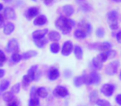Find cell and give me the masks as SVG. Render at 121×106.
<instances>
[{
	"label": "cell",
	"mask_w": 121,
	"mask_h": 106,
	"mask_svg": "<svg viewBox=\"0 0 121 106\" xmlns=\"http://www.w3.org/2000/svg\"><path fill=\"white\" fill-rule=\"evenodd\" d=\"M75 26V22L72 19L66 18V17H58V19L56 22V27L58 29H60L62 33L64 34H68L71 31L72 27Z\"/></svg>",
	"instance_id": "cell-1"
},
{
	"label": "cell",
	"mask_w": 121,
	"mask_h": 106,
	"mask_svg": "<svg viewBox=\"0 0 121 106\" xmlns=\"http://www.w3.org/2000/svg\"><path fill=\"white\" fill-rule=\"evenodd\" d=\"M119 62L118 61H111L105 68V73L108 76H114L117 73L118 67H119Z\"/></svg>",
	"instance_id": "cell-2"
},
{
	"label": "cell",
	"mask_w": 121,
	"mask_h": 106,
	"mask_svg": "<svg viewBox=\"0 0 121 106\" xmlns=\"http://www.w3.org/2000/svg\"><path fill=\"white\" fill-rule=\"evenodd\" d=\"M73 44L70 41H67V42H65L64 44L62 46V49H61V54L65 56H67L71 54L73 51Z\"/></svg>",
	"instance_id": "cell-3"
},
{
	"label": "cell",
	"mask_w": 121,
	"mask_h": 106,
	"mask_svg": "<svg viewBox=\"0 0 121 106\" xmlns=\"http://www.w3.org/2000/svg\"><path fill=\"white\" fill-rule=\"evenodd\" d=\"M114 90V86L111 84H104L102 85L100 89V92L104 94V96L109 97L113 94Z\"/></svg>",
	"instance_id": "cell-4"
},
{
	"label": "cell",
	"mask_w": 121,
	"mask_h": 106,
	"mask_svg": "<svg viewBox=\"0 0 121 106\" xmlns=\"http://www.w3.org/2000/svg\"><path fill=\"white\" fill-rule=\"evenodd\" d=\"M53 94L57 97H66V96L68 95V90L64 86L58 85L54 89Z\"/></svg>",
	"instance_id": "cell-5"
},
{
	"label": "cell",
	"mask_w": 121,
	"mask_h": 106,
	"mask_svg": "<svg viewBox=\"0 0 121 106\" xmlns=\"http://www.w3.org/2000/svg\"><path fill=\"white\" fill-rule=\"evenodd\" d=\"M18 48V43H17V40L15 39H11L9 42H8L6 50L8 52H15Z\"/></svg>",
	"instance_id": "cell-6"
},
{
	"label": "cell",
	"mask_w": 121,
	"mask_h": 106,
	"mask_svg": "<svg viewBox=\"0 0 121 106\" xmlns=\"http://www.w3.org/2000/svg\"><path fill=\"white\" fill-rule=\"evenodd\" d=\"M107 18L109 21V25L110 24H114V23H118L117 22V19H118V13L117 11H110V12L108 13L107 14Z\"/></svg>",
	"instance_id": "cell-7"
},
{
	"label": "cell",
	"mask_w": 121,
	"mask_h": 106,
	"mask_svg": "<svg viewBox=\"0 0 121 106\" xmlns=\"http://www.w3.org/2000/svg\"><path fill=\"white\" fill-rule=\"evenodd\" d=\"M4 15L8 19H11V20H14L17 17L14 9L10 7H7L4 9Z\"/></svg>",
	"instance_id": "cell-8"
},
{
	"label": "cell",
	"mask_w": 121,
	"mask_h": 106,
	"mask_svg": "<svg viewBox=\"0 0 121 106\" xmlns=\"http://www.w3.org/2000/svg\"><path fill=\"white\" fill-rule=\"evenodd\" d=\"M48 32V30L47 28L46 29H41V30H36L35 32H33L32 33V37L33 39H41L43 38Z\"/></svg>",
	"instance_id": "cell-9"
},
{
	"label": "cell",
	"mask_w": 121,
	"mask_h": 106,
	"mask_svg": "<svg viewBox=\"0 0 121 106\" xmlns=\"http://www.w3.org/2000/svg\"><path fill=\"white\" fill-rule=\"evenodd\" d=\"M39 13V9L36 7H32L27 11L26 16L28 19H32Z\"/></svg>",
	"instance_id": "cell-10"
},
{
	"label": "cell",
	"mask_w": 121,
	"mask_h": 106,
	"mask_svg": "<svg viewBox=\"0 0 121 106\" xmlns=\"http://www.w3.org/2000/svg\"><path fill=\"white\" fill-rule=\"evenodd\" d=\"M47 17L44 15H40L34 20L33 24L36 26H42V25H45L47 23Z\"/></svg>",
	"instance_id": "cell-11"
},
{
	"label": "cell",
	"mask_w": 121,
	"mask_h": 106,
	"mask_svg": "<svg viewBox=\"0 0 121 106\" xmlns=\"http://www.w3.org/2000/svg\"><path fill=\"white\" fill-rule=\"evenodd\" d=\"M76 2L79 4L81 10L85 11V12H89V11L91 10V5L88 3H86V0H76Z\"/></svg>",
	"instance_id": "cell-12"
},
{
	"label": "cell",
	"mask_w": 121,
	"mask_h": 106,
	"mask_svg": "<svg viewBox=\"0 0 121 106\" xmlns=\"http://www.w3.org/2000/svg\"><path fill=\"white\" fill-rule=\"evenodd\" d=\"M60 76V73H59V71L56 68H52V69L49 71L48 73V78L50 81H55Z\"/></svg>",
	"instance_id": "cell-13"
},
{
	"label": "cell",
	"mask_w": 121,
	"mask_h": 106,
	"mask_svg": "<svg viewBox=\"0 0 121 106\" xmlns=\"http://www.w3.org/2000/svg\"><path fill=\"white\" fill-rule=\"evenodd\" d=\"M37 71V66L35 65V66H32L30 69L27 71V76H28L29 78L31 79V81H34L35 80V76H36V73Z\"/></svg>",
	"instance_id": "cell-14"
},
{
	"label": "cell",
	"mask_w": 121,
	"mask_h": 106,
	"mask_svg": "<svg viewBox=\"0 0 121 106\" xmlns=\"http://www.w3.org/2000/svg\"><path fill=\"white\" fill-rule=\"evenodd\" d=\"M14 31V24L12 22H8L4 28V32L6 35H10Z\"/></svg>",
	"instance_id": "cell-15"
},
{
	"label": "cell",
	"mask_w": 121,
	"mask_h": 106,
	"mask_svg": "<svg viewBox=\"0 0 121 106\" xmlns=\"http://www.w3.org/2000/svg\"><path fill=\"white\" fill-rule=\"evenodd\" d=\"M37 55V52L36 51H26L24 52L22 56V58L24 60H27V59H30V58H32L34 56H36Z\"/></svg>",
	"instance_id": "cell-16"
},
{
	"label": "cell",
	"mask_w": 121,
	"mask_h": 106,
	"mask_svg": "<svg viewBox=\"0 0 121 106\" xmlns=\"http://www.w3.org/2000/svg\"><path fill=\"white\" fill-rule=\"evenodd\" d=\"M110 48H111V44L109 43V42H102L101 44H99V47H98V49H99V51H101L102 52L107 51L110 50Z\"/></svg>",
	"instance_id": "cell-17"
},
{
	"label": "cell",
	"mask_w": 121,
	"mask_h": 106,
	"mask_svg": "<svg viewBox=\"0 0 121 106\" xmlns=\"http://www.w3.org/2000/svg\"><path fill=\"white\" fill-rule=\"evenodd\" d=\"M49 39L53 42H58L60 39V34L58 32H56V31H52L49 33Z\"/></svg>",
	"instance_id": "cell-18"
},
{
	"label": "cell",
	"mask_w": 121,
	"mask_h": 106,
	"mask_svg": "<svg viewBox=\"0 0 121 106\" xmlns=\"http://www.w3.org/2000/svg\"><path fill=\"white\" fill-rule=\"evenodd\" d=\"M37 94L41 98H46L48 95V91L44 87H40L37 89Z\"/></svg>",
	"instance_id": "cell-19"
},
{
	"label": "cell",
	"mask_w": 121,
	"mask_h": 106,
	"mask_svg": "<svg viewBox=\"0 0 121 106\" xmlns=\"http://www.w3.org/2000/svg\"><path fill=\"white\" fill-rule=\"evenodd\" d=\"M74 53H75V56L77 59L81 60L83 56V51L82 48L79 46H76L74 48Z\"/></svg>",
	"instance_id": "cell-20"
},
{
	"label": "cell",
	"mask_w": 121,
	"mask_h": 106,
	"mask_svg": "<svg viewBox=\"0 0 121 106\" xmlns=\"http://www.w3.org/2000/svg\"><path fill=\"white\" fill-rule=\"evenodd\" d=\"M86 32H84L82 29H77V30L75 31L74 32V36L76 38H78V39H83L86 37Z\"/></svg>",
	"instance_id": "cell-21"
},
{
	"label": "cell",
	"mask_w": 121,
	"mask_h": 106,
	"mask_svg": "<svg viewBox=\"0 0 121 106\" xmlns=\"http://www.w3.org/2000/svg\"><path fill=\"white\" fill-rule=\"evenodd\" d=\"M102 63L103 62L99 59V57H98V56L95 57L94 59H93V61H92L93 66H94V68H95V69H96V70H100L101 68H102Z\"/></svg>",
	"instance_id": "cell-22"
},
{
	"label": "cell",
	"mask_w": 121,
	"mask_h": 106,
	"mask_svg": "<svg viewBox=\"0 0 121 106\" xmlns=\"http://www.w3.org/2000/svg\"><path fill=\"white\" fill-rule=\"evenodd\" d=\"M63 12L67 15V17H71L74 13V8L71 5H65L63 7Z\"/></svg>",
	"instance_id": "cell-23"
},
{
	"label": "cell",
	"mask_w": 121,
	"mask_h": 106,
	"mask_svg": "<svg viewBox=\"0 0 121 106\" xmlns=\"http://www.w3.org/2000/svg\"><path fill=\"white\" fill-rule=\"evenodd\" d=\"M34 43L36 44L37 47L39 48H42L47 43V40L45 38H41V39H34Z\"/></svg>",
	"instance_id": "cell-24"
},
{
	"label": "cell",
	"mask_w": 121,
	"mask_h": 106,
	"mask_svg": "<svg viewBox=\"0 0 121 106\" xmlns=\"http://www.w3.org/2000/svg\"><path fill=\"white\" fill-rule=\"evenodd\" d=\"M91 77V81H92V84H99L100 81V76L97 72H91V74L90 75Z\"/></svg>",
	"instance_id": "cell-25"
},
{
	"label": "cell",
	"mask_w": 121,
	"mask_h": 106,
	"mask_svg": "<svg viewBox=\"0 0 121 106\" xmlns=\"http://www.w3.org/2000/svg\"><path fill=\"white\" fill-rule=\"evenodd\" d=\"M50 50L52 53L56 54V53H58L59 52V51H60V45H59L57 42H53V43L51 45Z\"/></svg>",
	"instance_id": "cell-26"
},
{
	"label": "cell",
	"mask_w": 121,
	"mask_h": 106,
	"mask_svg": "<svg viewBox=\"0 0 121 106\" xmlns=\"http://www.w3.org/2000/svg\"><path fill=\"white\" fill-rule=\"evenodd\" d=\"M84 84V80H83V76H76L74 79V85L76 87H80Z\"/></svg>",
	"instance_id": "cell-27"
},
{
	"label": "cell",
	"mask_w": 121,
	"mask_h": 106,
	"mask_svg": "<svg viewBox=\"0 0 121 106\" xmlns=\"http://www.w3.org/2000/svg\"><path fill=\"white\" fill-rule=\"evenodd\" d=\"M11 59H12V61L14 63H17L19 62V61H21V59H22V56H21L19 53H17V52H13L12 55V56H11Z\"/></svg>",
	"instance_id": "cell-28"
},
{
	"label": "cell",
	"mask_w": 121,
	"mask_h": 106,
	"mask_svg": "<svg viewBox=\"0 0 121 106\" xmlns=\"http://www.w3.org/2000/svg\"><path fill=\"white\" fill-rule=\"evenodd\" d=\"M9 85H10V81H8V80H5V81L0 83V92L6 90L9 88Z\"/></svg>",
	"instance_id": "cell-29"
},
{
	"label": "cell",
	"mask_w": 121,
	"mask_h": 106,
	"mask_svg": "<svg viewBox=\"0 0 121 106\" xmlns=\"http://www.w3.org/2000/svg\"><path fill=\"white\" fill-rule=\"evenodd\" d=\"M96 104L98 106H111L110 103L109 101L105 100V99H98L96 100Z\"/></svg>",
	"instance_id": "cell-30"
},
{
	"label": "cell",
	"mask_w": 121,
	"mask_h": 106,
	"mask_svg": "<svg viewBox=\"0 0 121 106\" xmlns=\"http://www.w3.org/2000/svg\"><path fill=\"white\" fill-rule=\"evenodd\" d=\"M13 94L12 92H6L3 95V99L6 101V102H9L10 100H12L13 99Z\"/></svg>",
	"instance_id": "cell-31"
},
{
	"label": "cell",
	"mask_w": 121,
	"mask_h": 106,
	"mask_svg": "<svg viewBox=\"0 0 121 106\" xmlns=\"http://www.w3.org/2000/svg\"><path fill=\"white\" fill-rule=\"evenodd\" d=\"M98 57H99V59L102 62H104V61H106L108 59H109V56H108L107 53L105 52H101V53H99V55H98Z\"/></svg>",
	"instance_id": "cell-32"
},
{
	"label": "cell",
	"mask_w": 121,
	"mask_h": 106,
	"mask_svg": "<svg viewBox=\"0 0 121 106\" xmlns=\"http://www.w3.org/2000/svg\"><path fill=\"white\" fill-rule=\"evenodd\" d=\"M39 105V99L37 98H31L29 100L28 106H38Z\"/></svg>",
	"instance_id": "cell-33"
},
{
	"label": "cell",
	"mask_w": 121,
	"mask_h": 106,
	"mask_svg": "<svg viewBox=\"0 0 121 106\" xmlns=\"http://www.w3.org/2000/svg\"><path fill=\"white\" fill-rule=\"evenodd\" d=\"M83 80H84V84L86 85H91L92 84V81H91V77L90 75H83Z\"/></svg>",
	"instance_id": "cell-34"
},
{
	"label": "cell",
	"mask_w": 121,
	"mask_h": 106,
	"mask_svg": "<svg viewBox=\"0 0 121 106\" xmlns=\"http://www.w3.org/2000/svg\"><path fill=\"white\" fill-rule=\"evenodd\" d=\"M20 85H21L20 83H17L16 85H14L12 87V89H11V92L14 93V94L18 93L19 90H20Z\"/></svg>",
	"instance_id": "cell-35"
},
{
	"label": "cell",
	"mask_w": 121,
	"mask_h": 106,
	"mask_svg": "<svg viewBox=\"0 0 121 106\" xmlns=\"http://www.w3.org/2000/svg\"><path fill=\"white\" fill-rule=\"evenodd\" d=\"M96 36H97L98 37H100V38L104 37V28H103V27H99V28L96 30Z\"/></svg>",
	"instance_id": "cell-36"
},
{
	"label": "cell",
	"mask_w": 121,
	"mask_h": 106,
	"mask_svg": "<svg viewBox=\"0 0 121 106\" xmlns=\"http://www.w3.org/2000/svg\"><path fill=\"white\" fill-rule=\"evenodd\" d=\"M31 82H32V81H31V79L27 76V75L23 76V78H22V84H23L24 85L27 86V85H29Z\"/></svg>",
	"instance_id": "cell-37"
},
{
	"label": "cell",
	"mask_w": 121,
	"mask_h": 106,
	"mask_svg": "<svg viewBox=\"0 0 121 106\" xmlns=\"http://www.w3.org/2000/svg\"><path fill=\"white\" fill-rule=\"evenodd\" d=\"M106 53H107L108 56H109V58H114L116 56V51H114V50H109L106 51Z\"/></svg>",
	"instance_id": "cell-38"
},
{
	"label": "cell",
	"mask_w": 121,
	"mask_h": 106,
	"mask_svg": "<svg viewBox=\"0 0 121 106\" xmlns=\"http://www.w3.org/2000/svg\"><path fill=\"white\" fill-rule=\"evenodd\" d=\"M97 97H98L97 92H96V91H93V92L91 94V95H90V99H91V101L93 103L96 99H97Z\"/></svg>",
	"instance_id": "cell-39"
},
{
	"label": "cell",
	"mask_w": 121,
	"mask_h": 106,
	"mask_svg": "<svg viewBox=\"0 0 121 106\" xmlns=\"http://www.w3.org/2000/svg\"><path fill=\"white\" fill-rule=\"evenodd\" d=\"M8 103H9L8 106H18V102H17V99H14V98Z\"/></svg>",
	"instance_id": "cell-40"
},
{
	"label": "cell",
	"mask_w": 121,
	"mask_h": 106,
	"mask_svg": "<svg viewBox=\"0 0 121 106\" xmlns=\"http://www.w3.org/2000/svg\"><path fill=\"white\" fill-rule=\"evenodd\" d=\"M6 61V56L2 51L0 50V65H2Z\"/></svg>",
	"instance_id": "cell-41"
},
{
	"label": "cell",
	"mask_w": 121,
	"mask_h": 106,
	"mask_svg": "<svg viewBox=\"0 0 121 106\" xmlns=\"http://www.w3.org/2000/svg\"><path fill=\"white\" fill-rule=\"evenodd\" d=\"M37 94V88L35 87V86H33V87L32 88V89H31V98H35V95Z\"/></svg>",
	"instance_id": "cell-42"
},
{
	"label": "cell",
	"mask_w": 121,
	"mask_h": 106,
	"mask_svg": "<svg viewBox=\"0 0 121 106\" xmlns=\"http://www.w3.org/2000/svg\"><path fill=\"white\" fill-rule=\"evenodd\" d=\"M115 100H116V102L119 104V105H121V94H118V95L116 96Z\"/></svg>",
	"instance_id": "cell-43"
},
{
	"label": "cell",
	"mask_w": 121,
	"mask_h": 106,
	"mask_svg": "<svg viewBox=\"0 0 121 106\" xmlns=\"http://www.w3.org/2000/svg\"><path fill=\"white\" fill-rule=\"evenodd\" d=\"M116 39H117L118 42H121V31L117 33V35H116Z\"/></svg>",
	"instance_id": "cell-44"
},
{
	"label": "cell",
	"mask_w": 121,
	"mask_h": 106,
	"mask_svg": "<svg viewBox=\"0 0 121 106\" xmlns=\"http://www.w3.org/2000/svg\"><path fill=\"white\" fill-rule=\"evenodd\" d=\"M4 16H3L1 13H0V27H1L3 26V24H4Z\"/></svg>",
	"instance_id": "cell-45"
},
{
	"label": "cell",
	"mask_w": 121,
	"mask_h": 106,
	"mask_svg": "<svg viewBox=\"0 0 121 106\" xmlns=\"http://www.w3.org/2000/svg\"><path fill=\"white\" fill-rule=\"evenodd\" d=\"M4 75H5V71L3 69H0V79L4 77Z\"/></svg>",
	"instance_id": "cell-46"
},
{
	"label": "cell",
	"mask_w": 121,
	"mask_h": 106,
	"mask_svg": "<svg viewBox=\"0 0 121 106\" xmlns=\"http://www.w3.org/2000/svg\"><path fill=\"white\" fill-rule=\"evenodd\" d=\"M43 2L46 5H50V4L53 2V0H43Z\"/></svg>",
	"instance_id": "cell-47"
},
{
	"label": "cell",
	"mask_w": 121,
	"mask_h": 106,
	"mask_svg": "<svg viewBox=\"0 0 121 106\" xmlns=\"http://www.w3.org/2000/svg\"><path fill=\"white\" fill-rule=\"evenodd\" d=\"M4 9V5L2 4H0V11H2Z\"/></svg>",
	"instance_id": "cell-48"
},
{
	"label": "cell",
	"mask_w": 121,
	"mask_h": 106,
	"mask_svg": "<svg viewBox=\"0 0 121 106\" xmlns=\"http://www.w3.org/2000/svg\"><path fill=\"white\" fill-rule=\"evenodd\" d=\"M112 1L115 3H121V0H112Z\"/></svg>",
	"instance_id": "cell-49"
},
{
	"label": "cell",
	"mask_w": 121,
	"mask_h": 106,
	"mask_svg": "<svg viewBox=\"0 0 121 106\" xmlns=\"http://www.w3.org/2000/svg\"><path fill=\"white\" fill-rule=\"evenodd\" d=\"M119 79L121 80V72H120V75H119Z\"/></svg>",
	"instance_id": "cell-50"
},
{
	"label": "cell",
	"mask_w": 121,
	"mask_h": 106,
	"mask_svg": "<svg viewBox=\"0 0 121 106\" xmlns=\"http://www.w3.org/2000/svg\"><path fill=\"white\" fill-rule=\"evenodd\" d=\"M32 1H34V2H37V0H32Z\"/></svg>",
	"instance_id": "cell-51"
}]
</instances>
